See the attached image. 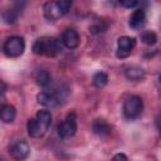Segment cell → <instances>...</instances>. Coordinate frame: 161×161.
<instances>
[{
	"mask_svg": "<svg viewBox=\"0 0 161 161\" xmlns=\"http://www.w3.org/2000/svg\"><path fill=\"white\" fill-rule=\"evenodd\" d=\"M125 74H126L127 79H130V80H141L145 77V70L141 67L133 65V67H128L126 69Z\"/></svg>",
	"mask_w": 161,
	"mask_h": 161,
	"instance_id": "9a60e30c",
	"label": "cell"
},
{
	"mask_svg": "<svg viewBox=\"0 0 161 161\" xmlns=\"http://www.w3.org/2000/svg\"><path fill=\"white\" fill-rule=\"evenodd\" d=\"M107 82H108V75L104 72H97L93 75V84L98 88L104 87L107 84Z\"/></svg>",
	"mask_w": 161,
	"mask_h": 161,
	"instance_id": "ac0fdd59",
	"label": "cell"
},
{
	"mask_svg": "<svg viewBox=\"0 0 161 161\" xmlns=\"http://www.w3.org/2000/svg\"><path fill=\"white\" fill-rule=\"evenodd\" d=\"M141 40L147 45H153L157 42V36L153 31H145L141 35Z\"/></svg>",
	"mask_w": 161,
	"mask_h": 161,
	"instance_id": "d6986e66",
	"label": "cell"
},
{
	"mask_svg": "<svg viewBox=\"0 0 161 161\" xmlns=\"http://www.w3.org/2000/svg\"><path fill=\"white\" fill-rule=\"evenodd\" d=\"M77 132V119H75V114L70 113L59 126H58V135L62 138H70L75 135Z\"/></svg>",
	"mask_w": 161,
	"mask_h": 161,
	"instance_id": "277c9868",
	"label": "cell"
},
{
	"mask_svg": "<svg viewBox=\"0 0 161 161\" xmlns=\"http://www.w3.org/2000/svg\"><path fill=\"white\" fill-rule=\"evenodd\" d=\"M62 42L55 38L43 36L34 42L33 52L38 55H47V57H55L62 50Z\"/></svg>",
	"mask_w": 161,
	"mask_h": 161,
	"instance_id": "6da1fadb",
	"label": "cell"
},
{
	"mask_svg": "<svg viewBox=\"0 0 161 161\" xmlns=\"http://www.w3.org/2000/svg\"><path fill=\"white\" fill-rule=\"evenodd\" d=\"M26 128H28V133L31 137H40L45 133V131L40 127V125L38 123V121L35 118H30L26 123Z\"/></svg>",
	"mask_w": 161,
	"mask_h": 161,
	"instance_id": "5bb4252c",
	"label": "cell"
},
{
	"mask_svg": "<svg viewBox=\"0 0 161 161\" xmlns=\"http://www.w3.org/2000/svg\"><path fill=\"white\" fill-rule=\"evenodd\" d=\"M15 116H16V109L14 106L11 104H4L1 107V112H0V117L4 122L6 123H10L15 119Z\"/></svg>",
	"mask_w": 161,
	"mask_h": 161,
	"instance_id": "7c38bea8",
	"label": "cell"
},
{
	"mask_svg": "<svg viewBox=\"0 0 161 161\" xmlns=\"http://www.w3.org/2000/svg\"><path fill=\"white\" fill-rule=\"evenodd\" d=\"M19 14H20V10H19V9H15V8L6 9V10L3 13V20H4L6 24H14V23L18 20Z\"/></svg>",
	"mask_w": 161,
	"mask_h": 161,
	"instance_id": "2e32d148",
	"label": "cell"
},
{
	"mask_svg": "<svg viewBox=\"0 0 161 161\" xmlns=\"http://www.w3.org/2000/svg\"><path fill=\"white\" fill-rule=\"evenodd\" d=\"M62 43L68 49H75L79 44V35L74 29H67L62 34Z\"/></svg>",
	"mask_w": 161,
	"mask_h": 161,
	"instance_id": "9c48e42d",
	"label": "cell"
},
{
	"mask_svg": "<svg viewBox=\"0 0 161 161\" xmlns=\"http://www.w3.org/2000/svg\"><path fill=\"white\" fill-rule=\"evenodd\" d=\"M135 47H136V39L135 38L121 36L117 40V53H116V55L121 59L127 58L131 54V52Z\"/></svg>",
	"mask_w": 161,
	"mask_h": 161,
	"instance_id": "8992f818",
	"label": "cell"
},
{
	"mask_svg": "<svg viewBox=\"0 0 161 161\" xmlns=\"http://www.w3.org/2000/svg\"><path fill=\"white\" fill-rule=\"evenodd\" d=\"M30 152V148H29V145L24 141V140H20V141H16L11 147H10V155L13 158L18 160V161H23L28 157Z\"/></svg>",
	"mask_w": 161,
	"mask_h": 161,
	"instance_id": "52a82bcc",
	"label": "cell"
},
{
	"mask_svg": "<svg viewBox=\"0 0 161 161\" xmlns=\"http://www.w3.org/2000/svg\"><path fill=\"white\" fill-rule=\"evenodd\" d=\"M57 3H58V6H59V9L62 10L63 14H67L69 11L70 6H72V1H69V0H59Z\"/></svg>",
	"mask_w": 161,
	"mask_h": 161,
	"instance_id": "ffe728a7",
	"label": "cell"
},
{
	"mask_svg": "<svg viewBox=\"0 0 161 161\" xmlns=\"http://www.w3.org/2000/svg\"><path fill=\"white\" fill-rule=\"evenodd\" d=\"M93 132L101 137H106V136H109L111 132H112V127L109 126V123L104 119H96L93 122Z\"/></svg>",
	"mask_w": 161,
	"mask_h": 161,
	"instance_id": "8fae6325",
	"label": "cell"
},
{
	"mask_svg": "<svg viewBox=\"0 0 161 161\" xmlns=\"http://www.w3.org/2000/svg\"><path fill=\"white\" fill-rule=\"evenodd\" d=\"M158 80H160V83H161V74L158 75Z\"/></svg>",
	"mask_w": 161,
	"mask_h": 161,
	"instance_id": "603a6c76",
	"label": "cell"
},
{
	"mask_svg": "<svg viewBox=\"0 0 161 161\" xmlns=\"http://www.w3.org/2000/svg\"><path fill=\"white\" fill-rule=\"evenodd\" d=\"M35 79H36V83H38L39 86L47 87V86L50 83V80H52V77H50V74H49L48 70H45V69H39L38 73H36Z\"/></svg>",
	"mask_w": 161,
	"mask_h": 161,
	"instance_id": "e0dca14e",
	"label": "cell"
},
{
	"mask_svg": "<svg viewBox=\"0 0 161 161\" xmlns=\"http://www.w3.org/2000/svg\"><path fill=\"white\" fill-rule=\"evenodd\" d=\"M35 119L38 121V123L40 125V127L47 132V130L49 128L50 123H52V114L49 111H39L35 116Z\"/></svg>",
	"mask_w": 161,
	"mask_h": 161,
	"instance_id": "4fadbf2b",
	"label": "cell"
},
{
	"mask_svg": "<svg viewBox=\"0 0 161 161\" xmlns=\"http://www.w3.org/2000/svg\"><path fill=\"white\" fill-rule=\"evenodd\" d=\"M43 11H44V16L50 20V21H55L58 19H60L64 14L62 13V10L58 6L57 1H48L44 4L43 6Z\"/></svg>",
	"mask_w": 161,
	"mask_h": 161,
	"instance_id": "ba28073f",
	"label": "cell"
},
{
	"mask_svg": "<svg viewBox=\"0 0 161 161\" xmlns=\"http://www.w3.org/2000/svg\"><path fill=\"white\" fill-rule=\"evenodd\" d=\"M113 161H128V158H127V156L125 153L119 152V153H116L113 156Z\"/></svg>",
	"mask_w": 161,
	"mask_h": 161,
	"instance_id": "7402d4cb",
	"label": "cell"
},
{
	"mask_svg": "<svg viewBox=\"0 0 161 161\" xmlns=\"http://www.w3.org/2000/svg\"><path fill=\"white\" fill-rule=\"evenodd\" d=\"M143 109V102L138 96H131L128 97L123 103V114L128 119L137 118Z\"/></svg>",
	"mask_w": 161,
	"mask_h": 161,
	"instance_id": "3957f363",
	"label": "cell"
},
{
	"mask_svg": "<svg viewBox=\"0 0 161 161\" xmlns=\"http://www.w3.org/2000/svg\"><path fill=\"white\" fill-rule=\"evenodd\" d=\"M65 97L62 96V93L59 94V92H40L38 93L36 96V101L39 104L44 106V107H48V108H53V107H57L62 99H64Z\"/></svg>",
	"mask_w": 161,
	"mask_h": 161,
	"instance_id": "5b68a950",
	"label": "cell"
},
{
	"mask_svg": "<svg viewBox=\"0 0 161 161\" xmlns=\"http://www.w3.org/2000/svg\"><path fill=\"white\" fill-rule=\"evenodd\" d=\"M119 5L131 9V8L137 6V5H138V1H136V0H122V1H119Z\"/></svg>",
	"mask_w": 161,
	"mask_h": 161,
	"instance_id": "44dd1931",
	"label": "cell"
},
{
	"mask_svg": "<svg viewBox=\"0 0 161 161\" xmlns=\"http://www.w3.org/2000/svg\"><path fill=\"white\" fill-rule=\"evenodd\" d=\"M146 23V14L143 9H137L132 13L130 18V26L132 29H141Z\"/></svg>",
	"mask_w": 161,
	"mask_h": 161,
	"instance_id": "30bf717a",
	"label": "cell"
},
{
	"mask_svg": "<svg viewBox=\"0 0 161 161\" xmlns=\"http://www.w3.org/2000/svg\"><path fill=\"white\" fill-rule=\"evenodd\" d=\"M3 50L9 58H18L25 50V42L21 36H18V35L10 36L4 43Z\"/></svg>",
	"mask_w": 161,
	"mask_h": 161,
	"instance_id": "7a4b0ae2",
	"label": "cell"
}]
</instances>
